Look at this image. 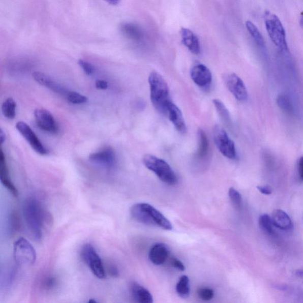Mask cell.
Segmentation results:
<instances>
[{
  "instance_id": "obj_8",
  "label": "cell",
  "mask_w": 303,
  "mask_h": 303,
  "mask_svg": "<svg viewBox=\"0 0 303 303\" xmlns=\"http://www.w3.org/2000/svg\"><path fill=\"white\" fill-rule=\"evenodd\" d=\"M214 138L216 146L221 153L230 160H234L236 158L235 145L225 129L218 125L214 128Z\"/></svg>"
},
{
  "instance_id": "obj_2",
  "label": "cell",
  "mask_w": 303,
  "mask_h": 303,
  "mask_svg": "<svg viewBox=\"0 0 303 303\" xmlns=\"http://www.w3.org/2000/svg\"><path fill=\"white\" fill-rule=\"evenodd\" d=\"M132 218L142 224L160 227L165 230H171V223L153 205L147 203H136L130 210Z\"/></svg>"
},
{
  "instance_id": "obj_43",
  "label": "cell",
  "mask_w": 303,
  "mask_h": 303,
  "mask_svg": "<svg viewBox=\"0 0 303 303\" xmlns=\"http://www.w3.org/2000/svg\"><path fill=\"white\" fill-rule=\"evenodd\" d=\"M88 302L95 303V302H97V301L95 300H94V299L92 298V299H90Z\"/></svg>"
},
{
  "instance_id": "obj_37",
  "label": "cell",
  "mask_w": 303,
  "mask_h": 303,
  "mask_svg": "<svg viewBox=\"0 0 303 303\" xmlns=\"http://www.w3.org/2000/svg\"><path fill=\"white\" fill-rule=\"evenodd\" d=\"M96 87L99 89H106L108 88V83L106 81L98 79L96 82Z\"/></svg>"
},
{
  "instance_id": "obj_12",
  "label": "cell",
  "mask_w": 303,
  "mask_h": 303,
  "mask_svg": "<svg viewBox=\"0 0 303 303\" xmlns=\"http://www.w3.org/2000/svg\"><path fill=\"white\" fill-rule=\"evenodd\" d=\"M191 77L195 84L200 87L210 85L213 78L211 71L203 64H197L193 67Z\"/></svg>"
},
{
  "instance_id": "obj_13",
  "label": "cell",
  "mask_w": 303,
  "mask_h": 303,
  "mask_svg": "<svg viewBox=\"0 0 303 303\" xmlns=\"http://www.w3.org/2000/svg\"><path fill=\"white\" fill-rule=\"evenodd\" d=\"M89 160L96 164L103 167H111L115 162V154L113 149L106 147L102 150L92 154L89 157Z\"/></svg>"
},
{
  "instance_id": "obj_38",
  "label": "cell",
  "mask_w": 303,
  "mask_h": 303,
  "mask_svg": "<svg viewBox=\"0 0 303 303\" xmlns=\"http://www.w3.org/2000/svg\"><path fill=\"white\" fill-rule=\"evenodd\" d=\"M108 272H109L111 276L113 277H116L119 275L118 270L117 267L114 265H111L109 267H108Z\"/></svg>"
},
{
  "instance_id": "obj_10",
  "label": "cell",
  "mask_w": 303,
  "mask_h": 303,
  "mask_svg": "<svg viewBox=\"0 0 303 303\" xmlns=\"http://www.w3.org/2000/svg\"><path fill=\"white\" fill-rule=\"evenodd\" d=\"M34 114L36 122L38 127L42 131L51 134H57L58 133V126L56 124L55 119L49 111L37 109L35 110Z\"/></svg>"
},
{
  "instance_id": "obj_33",
  "label": "cell",
  "mask_w": 303,
  "mask_h": 303,
  "mask_svg": "<svg viewBox=\"0 0 303 303\" xmlns=\"http://www.w3.org/2000/svg\"><path fill=\"white\" fill-rule=\"evenodd\" d=\"M78 64L79 66L82 68L83 71H84V73L88 75H91L94 73L95 72V67L86 61H85L82 59H79L78 60Z\"/></svg>"
},
{
  "instance_id": "obj_42",
  "label": "cell",
  "mask_w": 303,
  "mask_h": 303,
  "mask_svg": "<svg viewBox=\"0 0 303 303\" xmlns=\"http://www.w3.org/2000/svg\"><path fill=\"white\" fill-rule=\"evenodd\" d=\"M0 139H1V144L5 142L6 140L5 133L3 132L2 129L1 130V132H0Z\"/></svg>"
},
{
  "instance_id": "obj_34",
  "label": "cell",
  "mask_w": 303,
  "mask_h": 303,
  "mask_svg": "<svg viewBox=\"0 0 303 303\" xmlns=\"http://www.w3.org/2000/svg\"><path fill=\"white\" fill-rule=\"evenodd\" d=\"M10 225L11 230L13 232L14 231L15 232V231L19 229L20 225L19 219L17 214L15 212L12 213V214L10 216Z\"/></svg>"
},
{
  "instance_id": "obj_22",
  "label": "cell",
  "mask_w": 303,
  "mask_h": 303,
  "mask_svg": "<svg viewBox=\"0 0 303 303\" xmlns=\"http://www.w3.org/2000/svg\"><path fill=\"white\" fill-rule=\"evenodd\" d=\"M176 291L179 297H189L190 294V280L188 276H183L176 284Z\"/></svg>"
},
{
  "instance_id": "obj_29",
  "label": "cell",
  "mask_w": 303,
  "mask_h": 303,
  "mask_svg": "<svg viewBox=\"0 0 303 303\" xmlns=\"http://www.w3.org/2000/svg\"><path fill=\"white\" fill-rule=\"evenodd\" d=\"M66 98L68 102L74 104H84L88 102V98L77 92L70 91Z\"/></svg>"
},
{
  "instance_id": "obj_6",
  "label": "cell",
  "mask_w": 303,
  "mask_h": 303,
  "mask_svg": "<svg viewBox=\"0 0 303 303\" xmlns=\"http://www.w3.org/2000/svg\"><path fill=\"white\" fill-rule=\"evenodd\" d=\"M14 258L20 265H33L37 261V252L29 241L24 237L14 244Z\"/></svg>"
},
{
  "instance_id": "obj_40",
  "label": "cell",
  "mask_w": 303,
  "mask_h": 303,
  "mask_svg": "<svg viewBox=\"0 0 303 303\" xmlns=\"http://www.w3.org/2000/svg\"><path fill=\"white\" fill-rule=\"evenodd\" d=\"M295 275L298 279H300L303 283V269H299L295 270Z\"/></svg>"
},
{
  "instance_id": "obj_27",
  "label": "cell",
  "mask_w": 303,
  "mask_h": 303,
  "mask_svg": "<svg viewBox=\"0 0 303 303\" xmlns=\"http://www.w3.org/2000/svg\"><path fill=\"white\" fill-rule=\"evenodd\" d=\"M213 103L216 108L219 116L221 117L223 122L226 124H228L230 122V114L228 110L225 106V104L218 99H214L213 100Z\"/></svg>"
},
{
  "instance_id": "obj_20",
  "label": "cell",
  "mask_w": 303,
  "mask_h": 303,
  "mask_svg": "<svg viewBox=\"0 0 303 303\" xmlns=\"http://www.w3.org/2000/svg\"><path fill=\"white\" fill-rule=\"evenodd\" d=\"M271 219L274 226L280 229L288 230L293 226L290 216L280 209L273 211Z\"/></svg>"
},
{
  "instance_id": "obj_11",
  "label": "cell",
  "mask_w": 303,
  "mask_h": 303,
  "mask_svg": "<svg viewBox=\"0 0 303 303\" xmlns=\"http://www.w3.org/2000/svg\"><path fill=\"white\" fill-rule=\"evenodd\" d=\"M227 88L237 100L245 102L247 100L248 95L246 86L241 78L236 74H231L225 77Z\"/></svg>"
},
{
  "instance_id": "obj_28",
  "label": "cell",
  "mask_w": 303,
  "mask_h": 303,
  "mask_svg": "<svg viewBox=\"0 0 303 303\" xmlns=\"http://www.w3.org/2000/svg\"><path fill=\"white\" fill-rule=\"evenodd\" d=\"M259 224L261 229L264 231L265 233L268 234H272L274 233V225L272 221L271 218L268 215H262L259 217Z\"/></svg>"
},
{
  "instance_id": "obj_41",
  "label": "cell",
  "mask_w": 303,
  "mask_h": 303,
  "mask_svg": "<svg viewBox=\"0 0 303 303\" xmlns=\"http://www.w3.org/2000/svg\"><path fill=\"white\" fill-rule=\"evenodd\" d=\"M104 1L110 4L111 5L115 6L118 5L121 0H104Z\"/></svg>"
},
{
  "instance_id": "obj_35",
  "label": "cell",
  "mask_w": 303,
  "mask_h": 303,
  "mask_svg": "<svg viewBox=\"0 0 303 303\" xmlns=\"http://www.w3.org/2000/svg\"><path fill=\"white\" fill-rule=\"evenodd\" d=\"M171 265L181 271H184L186 269L185 265L177 258H174L171 259Z\"/></svg>"
},
{
  "instance_id": "obj_32",
  "label": "cell",
  "mask_w": 303,
  "mask_h": 303,
  "mask_svg": "<svg viewBox=\"0 0 303 303\" xmlns=\"http://www.w3.org/2000/svg\"><path fill=\"white\" fill-rule=\"evenodd\" d=\"M56 278L54 276L46 277L43 281V287L46 290H52L56 286Z\"/></svg>"
},
{
  "instance_id": "obj_18",
  "label": "cell",
  "mask_w": 303,
  "mask_h": 303,
  "mask_svg": "<svg viewBox=\"0 0 303 303\" xmlns=\"http://www.w3.org/2000/svg\"><path fill=\"white\" fill-rule=\"evenodd\" d=\"M180 33H181L183 44L194 55H199L201 52L200 43L196 35L189 28H182Z\"/></svg>"
},
{
  "instance_id": "obj_7",
  "label": "cell",
  "mask_w": 303,
  "mask_h": 303,
  "mask_svg": "<svg viewBox=\"0 0 303 303\" xmlns=\"http://www.w3.org/2000/svg\"><path fill=\"white\" fill-rule=\"evenodd\" d=\"M81 257L92 272L99 279H105L106 274L102 259L91 244H86L82 248Z\"/></svg>"
},
{
  "instance_id": "obj_5",
  "label": "cell",
  "mask_w": 303,
  "mask_h": 303,
  "mask_svg": "<svg viewBox=\"0 0 303 303\" xmlns=\"http://www.w3.org/2000/svg\"><path fill=\"white\" fill-rule=\"evenodd\" d=\"M265 23L266 31L274 44L281 51L287 50L286 31L279 17L267 11L265 13Z\"/></svg>"
},
{
  "instance_id": "obj_9",
  "label": "cell",
  "mask_w": 303,
  "mask_h": 303,
  "mask_svg": "<svg viewBox=\"0 0 303 303\" xmlns=\"http://www.w3.org/2000/svg\"><path fill=\"white\" fill-rule=\"evenodd\" d=\"M17 131L24 137L28 143L35 151L40 155H45L48 154L46 147L40 141V140L36 135L35 132L32 131L30 126L26 123L19 122L17 123L16 125Z\"/></svg>"
},
{
  "instance_id": "obj_21",
  "label": "cell",
  "mask_w": 303,
  "mask_h": 303,
  "mask_svg": "<svg viewBox=\"0 0 303 303\" xmlns=\"http://www.w3.org/2000/svg\"><path fill=\"white\" fill-rule=\"evenodd\" d=\"M120 29L125 37L133 40V41H142L144 37V33L142 28L135 24L123 23L121 25Z\"/></svg>"
},
{
  "instance_id": "obj_3",
  "label": "cell",
  "mask_w": 303,
  "mask_h": 303,
  "mask_svg": "<svg viewBox=\"0 0 303 303\" xmlns=\"http://www.w3.org/2000/svg\"><path fill=\"white\" fill-rule=\"evenodd\" d=\"M148 81L152 103L159 112L167 115L168 105L172 102L167 82L156 71L152 72Z\"/></svg>"
},
{
  "instance_id": "obj_26",
  "label": "cell",
  "mask_w": 303,
  "mask_h": 303,
  "mask_svg": "<svg viewBox=\"0 0 303 303\" xmlns=\"http://www.w3.org/2000/svg\"><path fill=\"white\" fill-rule=\"evenodd\" d=\"M277 103L278 106L282 109L285 113L290 114L293 113V106L291 100L287 95H280L277 97Z\"/></svg>"
},
{
  "instance_id": "obj_15",
  "label": "cell",
  "mask_w": 303,
  "mask_h": 303,
  "mask_svg": "<svg viewBox=\"0 0 303 303\" xmlns=\"http://www.w3.org/2000/svg\"><path fill=\"white\" fill-rule=\"evenodd\" d=\"M167 115H168L169 120L178 132L182 133L187 132L186 124L183 113L174 103L172 102L169 103Z\"/></svg>"
},
{
  "instance_id": "obj_14",
  "label": "cell",
  "mask_w": 303,
  "mask_h": 303,
  "mask_svg": "<svg viewBox=\"0 0 303 303\" xmlns=\"http://www.w3.org/2000/svg\"><path fill=\"white\" fill-rule=\"evenodd\" d=\"M33 77L36 81L39 83V84L45 87L52 90V91L59 94L64 97H66L69 90L63 87V86L57 84L55 81L53 80L51 78L45 74L41 73V72H34L33 73Z\"/></svg>"
},
{
  "instance_id": "obj_17",
  "label": "cell",
  "mask_w": 303,
  "mask_h": 303,
  "mask_svg": "<svg viewBox=\"0 0 303 303\" xmlns=\"http://www.w3.org/2000/svg\"><path fill=\"white\" fill-rule=\"evenodd\" d=\"M168 248L163 244H157L150 248L149 258L153 264L161 265L167 261L169 257Z\"/></svg>"
},
{
  "instance_id": "obj_31",
  "label": "cell",
  "mask_w": 303,
  "mask_h": 303,
  "mask_svg": "<svg viewBox=\"0 0 303 303\" xmlns=\"http://www.w3.org/2000/svg\"><path fill=\"white\" fill-rule=\"evenodd\" d=\"M198 297L204 301H210L215 296V292L210 288L202 287L198 290Z\"/></svg>"
},
{
  "instance_id": "obj_36",
  "label": "cell",
  "mask_w": 303,
  "mask_h": 303,
  "mask_svg": "<svg viewBox=\"0 0 303 303\" xmlns=\"http://www.w3.org/2000/svg\"><path fill=\"white\" fill-rule=\"evenodd\" d=\"M257 189L259 192L265 195H270L272 193V190L268 186H258Z\"/></svg>"
},
{
  "instance_id": "obj_23",
  "label": "cell",
  "mask_w": 303,
  "mask_h": 303,
  "mask_svg": "<svg viewBox=\"0 0 303 303\" xmlns=\"http://www.w3.org/2000/svg\"><path fill=\"white\" fill-rule=\"evenodd\" d=\"M17 104L12 98L7 99L3 102L2 106V113L4 116L9 119L15 118L16 115Z\"/></svg>"
},
{
  "instance_id": "obj_16",
  "label": "cell",
  "mask_w": 303,
  "mask_h": 303,
  "mask_svg": "<svg viewBox=\"0 0 303 303\" xmlns=\"http://www.w3.org/2000/svg\"><path fill=\"white\" fill-rule=\"evenodd\" d=\"M0 179L2 185L12 193L14 197L18 196V191L12 181L9 175L8 167H7L6 157L2 149L0 151Z\"/></svg>"
},
{
  "instance_id": "obj_4",
  "label": "cell",
  "mask_w": 303,
  "mask_h": 303,
  "mask_svg": "<svg viewBox=\"0 0 303 303\" xmlns=\"http://www.w3.org/2000/svg\"><path fill=\"white\" fill-rule=\"evenodd\" d=\"M145 167L155 173L159 179L168 185H174L177 177L167 162L152 155H146L143 159Z\"/></svg>"
},
{
  "instance_id": "obj_30",
  "label": "cell",
  "mask_w": 303,
  "mask_h": 303,
  "mask_svg": "<svg viewBox=\"0 0 303 303\" xmlns=\"http://www.w3.org/2000/svg\"><path fill=\"white\" fill-rule=\"evenodd\" d=\"M229 196L233 206L236 209H240L243 205V198L240 194L234 188L229 190Z\"/></svg>"
},
{
  "instance_id": "obj_44",
  "label": "cell",
  "mask_w": 303,
  "mask_h": 303,
  "mask_svg": "<svg viewBox=\"0 0 303 303\" xmlns=\"http://www.w3.org/2000/svg\"><path fill=\"white\" fill-rule=\"evenodd\" d=\"M301 21H302V24L303 25V12L301 13Z\"/></svg>"
},
{
  "instance_id": "obj_25",
  "label": "cell",
  "mask_w": 303,
  "mask_h": 303,
  "mask_svg": "<svg viewBox=\"0 0 303 303\" xmlns=\"http://www.w3.org/2000/svg\"><path fill=\"white\" fill-rule=\"evenodd\" d=\"M198 138H199V147H198L197 156L201 159L207 156L208 153V141L206 134L203 131H198Z\"/></svg>"
},
{
  "instance_id": "obj_1",
  "label": "cell",
  "mask_w": 303,
  "mask_h": 303,
  "mask_svg": "<svg viewBox=\"0 0 303 303\" xmlns=\"http://www.w3.org/2000/svg\"><path fill=\"white\" fill-rule=\"evenodd\" d=\"M23 214L25 223L32 236L37 240H41L46 216L37 198L31 197L24 201Z\"/></svg>"
},
{
  "instance_id": "obj_39",
  "label": "cell",
  "mask_w": 303,
  "mask_h": 303,
  "mask_svg": "<svg viewBox=\"0 0 303 303\" xmlns=\"http://www.w3.org/2000/svg\"><path fill=\"white\" fill-rule=\"evenodd\" d=\"M298 170L300 178L303 180V157H301L300 159H299Z\"/></svg>"
},
{
  "instance_id": "obj_19",
  "label": "cell",
  "mask_w": 303,
  "mask_h": 303,
  "mask_svg": "<svg viewBox=\"0 0 303 303\" xmlns=\"http://www.w3.org/2000/svg\"><path fill=\"white\" fill-rule=\"evenodd\" d=\"M131 292L132 297L139 303H153V297L149 290L140 285L133 283L131 285Z\"/></svg>"
},
{
  "instance_id": "obj_24",
  "label": "cell",
  "mask_w": 303,
  "mask_h": 303,
  "mask_svg": "<svg viewBox=\"0 0 303 303\" xmlns=\"http://www.w3.org/2000/svg\"><path fill=\"white\" fill-rule=\"evenodd\" d=\"M246 27L249 33H250L252 38H253L255 43L259 46L264 47L265 41L264 37H263L258 27L251 21H247Z\"/></svg>"
}]
</instances>
